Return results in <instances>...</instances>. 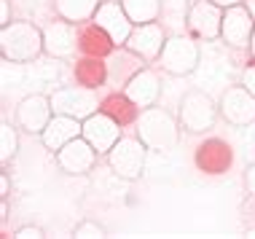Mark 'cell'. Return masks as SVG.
<instances>
[{
  "mask_svg": "<svg viewBox=\"0 0 255 239\" xmlns=\"http://www.w3.org/2000/svg\"><path fill=\"white\" fill-rule=\"evenodd\" d=\"M253 27H255V16L250 13V8H247L245 3L231 5V8L223 11L220 38H223L229 46H234V49H245V46H250Z\"/></svg>",
  "mask_w": 255,
  "mask_h": 239,
  "instance_id": "obj_8",
  "label": "cell"
},
{
  "mask_svg": "<svg viewBox=\"0 0 255 239\" xmlns=\"http://www.w3.org/2000/svg\"><path fill=\"white\" fill-rule=\"evenodd\" d=\"M212 3H218L220 8H231V5H239V3H245V0H212Z\"/></svg>",
  "mask_w": 255,
  "mask_h": 239,
  "instance_id": "obj_31",
  "label": "cell"
},
{
  "mask_svg": "<svg viewBox=\"0 0 255 239\" xmlns=\"http://www.w3.org/2000/svg\"><path fill=\"white\" fill-rule=\"evenodd\" d=\"M46 51L43 30L32 22H8L0 30V54L5 62H32Z\"/></svg>",
  "mask_w": 255,
  "mask_h": 239,
  "instance_id": "obj_2",
  "label": "cell"
},
{
  "mask_svg": "<svg viewBox=\"0 0 255 239\" xmlns=\"http://www.w3.org/2000/svg\"><path fill=\"white\" fill-rule=\"evenodd\" d=\"M13 237H16V239H40V237H43V229L30 223V226H19L16 231H13Z\"/></svg>",
  "mask_w": 255,
  "mask_h": 239,
  "instance_id": "obj_26",
  "label": "cell"
},
{
  "mask_svg": "<svg viewBox=\"0 0 255 239\" xmlns=\"http://www.w3.org/2000/svg\"><path fill=\"white\" fill-rule=\"evenodd\" d=\"M100 97H97V92L94 89H89V86H62L57 89V92L51 94V108H54V113H59V116H73V119H89L92 113H97L100 111Z\"/></svg>",
  "mask_w": 255,
  "mask_h": 239,
  "instance_id": "obj_5",
  "label": "cell"
},
{
  "mask_svg": "<svg viewBox=\"0 0 255 239\" xmlns=\"http://www.w3.org/2000/svg\"><path fill=\"white\" fill-rule=\"evenodd\" d=\"M11 22V3L8 0H0V27Z\"/></svg>",
  "mask_w": 255,
  "mask_h": 239,
  "instance_id": "obj_30",
  "label": "cell"
},
{
  "mask_svg": "<svg viewBox=\"0 0 255 239\" xmlns=\"http://www.w3.org/2000/svg\"><path fill=\"white\" fill-rule=\"evenodd\" d=\"M84 137L94 145L97 153H108L110 148L119 142L124 134H121V124L116 119H110L105 111H97L92 113L89 119H84Z\"/></svg>",
  "mask_w": 255,
  "mask_h": 239,
  "instance_id": "obj_12",
  "label": "cell"
},
{
  "mask_svg": "<svg viewBox=\"0 0 255 239\" xmlns=\"http://www.w3.org/2000/svg\"><path fill=\"white\" fill-rule=\"evenodd\" d=\"M5 221H8V202L3 199V204H0V223L5 226Z\"/></svg>",
  "mask_w": 255,
  "mask_h": 239,
  "instance_id": "obj_32",
  "label": "cell"
},
{
  "mask_svg": "<svg viewBox=\"0 0 255 239\" xmlns=\"http://www.w3.org/2000/svg\"><path fill=\"white\" fill-rule=\"evenodd\" d=\"M78 49L86 54V57H110L116 49V40L108 35V30H102L97 22L86 24L78 30Z\"/></svg>",
  "mask_w": 255,
  "mask_h": 239,
  "instance_id": "obj_19",
  "label": "cell"
},
{
  "mask_svg": "<svg viewBox=\"0 0 255 239\" xmlns=\"http://www.w3.org/2000/svg\"><path fill=\"white\" fill-rule=\"evenodd\" d=\"M108 78V65L102 62V57H84L78 59L75 65V81L81 86H89V89H97L105 84Z\"/></svg>",
  "mask_w": 255,
  "mask_h": 239,
  "instance_id": "obj_22",
  "label": "cell"
},
{
  "mask_svg": "<svg viewBox=\"0 0 255 239\" xmlns=\"http://www.w3.org/2000/svg\"><path fill=\"white\" fill-rule=\"evenodd\" d=\"M245 5H247V8H250V13L255 16V0H245Z\"/></svg>",
  "mask_w": 255,
  "mask_h": 239,
  "instance_id": "obj_34",
  "label": "cell"
},
{
  "mask_svg": "<svg viewBox=\"0 0 255 239\" xmlns=\"http://www.w3.org/2000/svg\"><path fill=\"white\" fill-rule=\"evenodd\" d=\"M223 11L212 0H196L188 8V30L202 40H215L220 38V27H223Z\"/></svg>",
  "mask_w": 255,
  "mask_h": 239,
  "instance_id": "obj_10",
  "label": "cell"
},
{
  "mask_svg": "<svg viewBox=\"0 0 255 239\" xmlns=\"http://www.w3.org/2000/svg\"><path fill=\"white\" fill-rule=\"evenodd\" d=\"M242 84H245L247 89H250L253 94H255V59L245 67V73H242Z\"/></svg>",
  "mask_w": 255,
  "mask_h": 239,
  "instance_id": "obj_27",
  "label": "cell"
},
{
  "mask_svg": "<svg viewBox=\"0 0 255 239\" xmlns=\"http://www.w3.org/2000/svg\"><path fill=\"white\" fill-rule=\"evenodd\" d=\"M92 22H97L102 30H108V35L116 40V46H124L129 40L134 30V22L129 19V13L124 11L121 0H105V3H100L97 13H94Z\"/></svg>",
  "mask_w": 255,
  "mask_h": 239,
  "instance_id": "obj_13",
  "label": "cell"
},
{
  "mask_svg": "<svg viewBox=\"0 0 255 239\" xmlns=\"http://www.w3.org/2000/svg\"><path fill=\"white\" fill-rule=\"evenodd\" d=\"M81 132H84V121H81V119L54 113V119L49 121V126L40 132V140H43V145L49 148V151L57 153L59 148H65L70 140L81 137Z\"/></svg>",
  "mask_w": 255,
  "mask_h": 239,
  "instance_id": "obj_18",
  "label": "cell"
},
{
  "mask_svg": "<svg viewBox=\"0 0 255 239\" xmlns=\"http://www.w3.org/2000/svg\"><path fill=\"white\" fill-rule=\"evenodd\" d=\"M158 65H161L164 73L169 76H188V73L196 70L199 65V46L194 38L188 35H172L167 38L161 49V57H158Z\"/></svg>",
  "mask_w": 255,
  "mask_h": 239,
  "instance_id": "obj_6",
  "label": "cell"
},
{
  "mask_svg": "<svg viewBox=\"0 0 255 239\" xmlns=\"http://www.w3.org/2000/svg\"><path fill=\"white\" fill-rule=\"evenodd\" d=\"M100 111H105L110 119H116L121 126L132 124V121H137V116H140L137 113L140 108L127 97V92H116V94H110V97H105L100 105Z\"/></svg>",
  "mask_w": 255,
  "mask_h": 239,
  "instance_id": "obj_20",
  "label": "cell"
},
{
  "mask_svg": "<svg viewBox=\"0 0 255 239\" xmlns=\"http://www.w3.org/2000/svg\"><path fill=\"white\" fill-rule=\"evenodd\" d=\"M218 111L231 126H250L255 121V94L245 84L229 86L220 94Z\"/></svg>",
  "mask_w": 255,
  "mask_h": 239,
  "instance_id": "obj_7",
  "label": "cell"
},
{
  "mask_svg": "<svg viewBox=\"0 0 255 239\" xmlns=\"http://www.w3.org/2000/svg\"><path fill=\"white\" fill-rule=\"evenodd\" d=\"M54 8H57L62 19L78 24V22L94 19V13L100 8V0H54Z\"/></svg>",
  "mask_w": 255,
  "mask_h": 239,
  "instance_id": "obj_21",
  "label": "cell"
},
{
  "mask_svg": "<svg viewBox=\"0 0 255 239\" xmlns=\"http://www.w3.org/2000/svg\"><path fill=\"white\" fill-rule=\"evenodd\" d=\"M218 105L207 97L204 92H199V89H191V92L183 94L180 100V111H177V121H180V126L185 132L191 134H202L207 129H212L218 119Z\"/></svg>",
  "mask_w": 255,
  "mask_h": 239,
  "instance_id": "obj_3",
  "label": "cell"
},
{
  "mask_svg": "<svg viewBox=\"0 0 255 239\" xmlns=\"http://www.w3.org/2000/svg\"><path fill=\"white\" fill-rule=\"evenodd\" d=\"M121 5L134 24L156 22L158 13H161V0H121Z\"/></svg>",
  "mask_w": 255,
  "mask_h": 239,
  "instance_id": "obj_23",
  "label": "cell"
},
{
  "mask_svg": "<svg viewBox=\"0 0 255 239\" xmlns=\"http://www.w3.org/2000/svg\"><path fill=\"white\" fill-rule=\"evenodd\" d=\"M124 92H127V97L142 111V108L156 105L158 94H161V78H158V73L150 70V67H140V70L132 73V78L124 84Z\"/></svg>",
  "mask_w": 255,
  "mask_h": 239,
  "instance_id": "obj_16",
  "label": "cell"
},
{
  "mask_svg": "<svg viewBox=\"0 0 255 239\" xmlns=\"http://www.w3.org/2000/svg\"><path fill=\"white\" fill-rule=\"evenodd\" d=\"M57 164H59L62 172H67V175H86L89 169L97 164V151H94V145L81 134V137L70 140L65 148L57 151Z\"/></svg>",
  "mask_w": 255,
  "mask_h": 239,
  "instance_id": "obj_14",
  "label": "cell"
},
{
  "mask_svg": "<svg viewBox=\"0 0 255 239\" xmlns=\"http://www.w3.org/2000/svg\"><path fill=\"white\" fill-rule=\"evenodd\" d=\"M43 46H46V54L54 59L73 57L75 49H78V30H75V24L67 22V19L51 22L43 30Z\"/></svg>",
  "mask_w": 255,
  "mask_h": 239,
  "instance_id": "obj_17",
  "label": "cell"
},
{
  "mask_svg": "<svg viewBox=\"0 0 255 239\" xmlns=\"http://www.w3.org/2000/svg\"><path fill=\"white\" fill-rule=\"evenodd\" d=\"M231 161H234L231 145L226 140H220V137H210L196 148V167H199V172H204V175L229 172Z\"/></svg>",
  "mask_w": 255,
  "mask_h": 239,
  "instance_id": "obj_15",
  "label": "cell"
},
{
  "mask_svg": "<svg viewBox=\"0 0 255 239\" xmlns=\"http://www.w3.org/2000/svg\"><path fill=\"white\" fill-rule=\"evenodd\" d=\"M54 119V108H51V97L43 94H30L16 105V126L24 129L30 134H40L49 121Z\"/></svg>",
  "mask_w": 255,
  "mask_h": 239,
  "instance_id": "obj_9",
  "label": "cell"
},
{
  "mask_svg": "<svg viewBox=\"0 0 255 239\" xmlns=\"http://www.w3.org/2000/svg\"><path fill=\"white\" fill-rule=\"evenodd\" d=\"M245 186H247V194L255 199V164H250V167H247V172H245Z\"/></svg>",
  "mask_w": 255,
  "mask_h": 239,
  "instance_id": "obj_28",
  "label": "cell"
},
{
  "mask_svg": "<svg viewBox=\"0 0 255 239\" xmlns=\"http://www.w3.org/2000/svg\"><path fill=\"white\" fill-rule=\"evenodd\" d=\"M8 194H11V177H8V172H5V167H3V172H0V196L8 199Z\"/></svg>",
  "mask_w": 255,
  "mask_h": 239,
  "instance_id": "obj_29",
  "label": "cell"
},
{
  "mask_svg": "<svg viewBox=\"0 0 255 239\" xmlns=\"http://www.w3.org/2000/svg\"><path fill=\"white\" fill-rule=\"evenodd\" d=\"M247 237H255V226H253V229H247Z\"/></svg>",
  "mask_w": 255,
  "mask_h": 239,
  "instance_id": "obj_35",
  "label": "cell"
},
{
  "mask_svg": "<svg viewBox=\"0 0 255 239\" xmlns=\"http://www.w3.org/2000/svg\"><path fill=\"white\" fill-rule=\"evenodd\" d=\"M164 43H167L164 27L158 22H148V24H134L132 35H129V40L124 46H127L134 57H140L142 62H153V59L161 57Z\"/></svg>",
  "mask_w": 255,
  "mask_h": 239,
  "instance_id": "obj_11",
  "label": "cell"
},
{
  "mask_svg": "<svg viewBox=\"0 0 255 239\" xmlns=\"http://www.w3.org/2000/svg\"><path fill=\"white\" fill-rule=\"evenodd\" d=\"M73 237H81V239H92V237H105V229L94 221H84L73 229Z\"/></svg>",
  "mask_w": 255,
  "mask_h": 239,
  "instance_id": "obj_25",
  "label": "cell"
},
{
  "mask_svg": "<svg viewBox=\"0 0 255 239\" xmlns=\"http://www.w3.org/2000/svg\"><path fill=\"white\" fill-rule=\"evenodd\" d=\"M145 142L140 137H121L113 148L105 153L108 167L113 169V175H119L121 180H137L145 169Z\"/></svg>",
  "mask_w": 255,
  "mask_h": 239,
  "instance_id": "obj_4",
  "label": "cell"
},
{
  "mask_svg": "<svg viewBox=\"0 0 255 239\" xmlns=\"http://www.w3.org/2000/svg\"><path fill=\"white\" fill-rule=\"evenodd\" d=\"M180 121L175 119L164 108H142V113L137 116V137L145 142L148 151H172L180 140Z\"/></svg>",
  "mask_w": 255,
  "mask_h": 239,
  "instance_id": "obj_1",
  "label": "cell"
},
{
  "mask_svg": "<svg viewBox=\"0 0 255 239\" xmlns=\"http://www.w3.org/2000/svg\"><path fill=\"white\" fill-rule=\"evenodd\" d=\"M16 151H19V134L8 121H3L0 124V164L8 167L13 161V156H16Z\"/></svg>",
  "mask_w": 255,
  "mask_h": 239,
  "instance_id": "obj_24",
  "label": "cell"
},
{
  "mask_svg": "<svg viewBox=\"0 0 255 239\" xmlns=\"http://www.w3.org/2000/svg\"><path fill=\"white\" fill-rule=\"evenodd\" d=\"M250 54L255 57V27H253V38H250Z\"/></svg>",
  "mask_w": 255,
  "mask_h": 239,
  "instance_id": "obj_33",
  "label": "cell"
}]
</instances>
